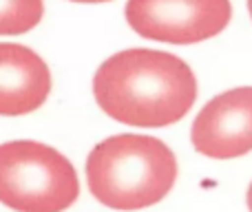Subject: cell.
I'll list each match as a JSON object with an SVG mask.
<instances>
[{"mask_svg":"<svg viewBox=\"0 0 252 212\" xmlns=\"http://www.w3.org/2000/svg\"><path fill=\"white\" fill-rule=\"evenodd\" d=\"M93 95L120 124L161 128L179 121L197 100V78L182 58L153 49H126L100 64Z\"/></svg>","mask_w":252,"mask_h":212,"instance_id":"obj_1","label":"cell"},{"mask_svg":"<svg viewBox=\"0 0 252 212\" xmlns=\"http://www.w3.org/2000/svg\"><path fill=\"white\" fill-rule=\"evenodd\" d=\"M175 179L173 151L148 135H113L87 157L89 190L113 210H142L159 204Z\"/></svg>","mask_w":252,"mask_h":212,"instance_id":"obj_2","label":"cell"},{"mask_svg":"<svg viewBox=\"0 0 252 212\" xmlns=\"http://www.w3.org/2000/svg\"><path fill=\"white\" fill-rule=\"evenodd\" d=\"M78 195L73 164L56 148L29 139L0 144V204L16 212H62Z\"/></svg>","mask_w":252,"mask_h":212,"instance_id":"obj_3","label":"cell"},{"mask_svg":"<svg viewBox=\"0 0 252 212\" xmlns=\"http://www.w3.org/2000/svg\"><path fill=\"white\" fill-rule=\"evenodd\" d=\"M126 22L155 42L195 44L219 35L232 18L230 0H128Z\"/></svg>","mask_w":252,"mask_h":212,"instance_id":"obj_4","label":"cell"},{"mask_svg":"<svg viewBox=\"0 0 252 212\" xmlns=\"http://www.w3.org/2000/svg\"><path fill=\"white\" fill-rule=\"evenodd\" d=\"M197 152L210 159H235L252 151V87H239L213 97L190 128Z\"/></svg>","mask_w":252,"mask_h":212,"instance_id":"obj_5","label":"cell"},{"mask_svg":"<svg viewBox=\"0 0 252 212\" xmlns=\"http://www.w3.org/2000/svg\"><path fill=\"white\" fill-rule=\"evenodd\" d=\"M51 93L47 62L25 44L0 42V115L38 111Z\"/></svg>","mask_w":252,"mask_h":212,"instance_id":"obj_6","label":"cell"},{"mask_svg":"<svg viewBox=\"0 0 252 212\" xmlns=\"http://www.w3.org/2000/svg\"><path fill=\"white\" fill-rule=\"evenodd\" d=\"M42 0H0V35H20L40 25Z\"/></svg>","mask_w":252,"mask_h":212,"instance_id":"obj_7","label":"cell"},{"mask_svg":"<svg viewBox=\"0 0 252 212\" xmlns=\"http://www.w3.org/2000/svg\"><path fill=\"white\" fill-rule=\"evenodd\" d=\"M71 2H87V4H95V2H109V0H71Z\"/></svg>","mask_w":252,"mask_h":212,"instance_id":"obj_8","label":"cell"},{"mask_svg":"<svg viewBox=\"0 0 252 212\" xmlns=\"http://www.w3.org/2000/svg\"><path fill=\"white\" fill-rule=\"evenodd\" d=\"M248 208L252 212V183H250V188H248Z\"/></svg>","mask_w":252,"mask_h":212,"instance_id":"obj_9","label":"cell"},{"mask_svg":"<svg viewBox=\"0 0 252 212\" xmlns=\"http://www.w3.org/2000/svg\"><path fill=\"white\" fill-rule=\"evenodd\" d=\"M248 11H250V18H252V0H248Z\"/></svg>","mask_w":252,"mask_h":212,"instance_id":"obj_10","label":"cell"}]
</instances>
